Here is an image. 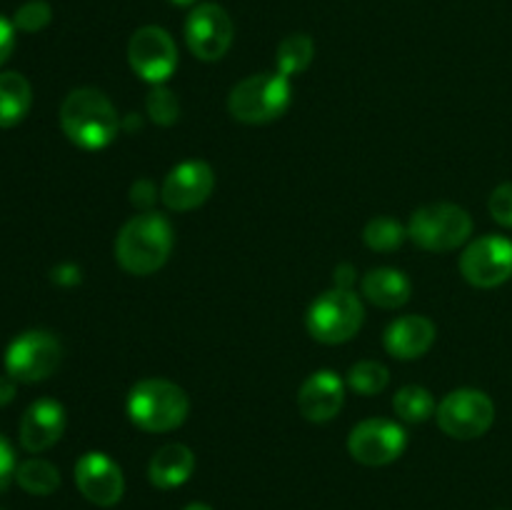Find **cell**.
Returning <instances> with one entry per match:
<instances>
[{
  "instance_id": "obj_1",
  "label": "cell",
  "mask_w": 512,
  "mask_h": 510,
  "mask_svg": "<svg viewBox=\"0 0 512 510\" xmlns=\"http://www.w3.org/2000/svg\"><path fill=\"white\" fill-rule=\"evenodd\" d=\"M60 128L70 143L93 153L108 148L118 138L123 120L103 90L75 88L60 105Z\"/></svg>"
},
{
  "instance_id": "obj_2",
  "label": "cell",
  "mask_w": 512,
  "mask_h": 510,
  "mask_svg": "<svg viewBox=\"0 0 512 510\" xmlns=\"http://www.w3.org/2000/svg\"><path fill=\"white\" fill-rule=\"evenodd\" d=\"M173 245L175 235L170 220L148 210L133 215L120 228L115 238V260L130 275H153L168 263Z\"/></svg>"
},
{
  "instance_id": "obj_3",
  "label": "cell",
  "mask_w": 512,
  "mask_h": 510,
  "mask_svg": "<svg viewBox=\"0 0 512 510\" xmlns=\"http://www.w3.org/2000/svg\"><path fill=\"white\" fill-rule=\"evenodd\" d=\"M128 418L145 433H170L188 420L190 400L178 383L165 378H145L130 388Z\"/></svg>"
},
{
  "instance_id": "obj_4",
  "label": "cell",
  "mask_w": 512,
  "mask_h": 510,
  "mask_svg": "<svg viewBox=\"0 0 512 510\" xmlns=\"http://www.w3.org/2000/svg\"><path fill=\"white\" fill-rule=\"evenodd\" d=\"M293 88L283 73H255L240 80L228 95V110L238 123L265 125L290 108Z\"/></svg>"
},
{
  "instance_id": "obj_5",
  "label": "cell",
  "mask_w": 512,
  "mask_h": 510,
  "mask_svg": "<svg viewBox=\"0 0 512 510\" xmlns=\"http://www.w3.org/2000/svg\"><path fill=\"white\" fill-rule=\"evenodd\" d=\"M473 235V218L455 203H430L415 210L408 223V238L428 253H450Z\"/></svg>"
},
{
  "instance_id": "obj_6",
  "label": "cell",
  "mask_w": 512,
  "mask_h": 510,
  "mask_svg": "<svg viewBox=\"0 0 512 510\" xmlns=\"http://www.w3.org/2000/svg\"><path fill=\"white\" fill-rule=\"evenodd\" d=\"M365 323V305L353 290L330 288L313 300L305 315L308 333L318 343L340 345L358 335Z\"/></svg>"
},
{
  "instance_id": "obj_7",
  "label": "cell",
  "mask_w": 512,
  "mask_h": 510,
  "mask_svg": "<svg viewBox=\"0 0 512 510\" xmlns=\"http://www.w3.org/2000/svg\"><path fill=\"white\" fill-rule=\"evenodd\" d=\"M435 418L448 438L475 440L493 428L495 403L483 390L458 388L440 400Z\"/></svg>"
},
{
  "instance_id": "obj_8",
  "label": "cell",
  "mask_w": 512,
  "mask_h": 510,
  "mask_svg": "<svg viewBox=\"0 0 512 510\" xmlns=\"http://www.w3.org/2000/svg\"><path fill=\"white\" fill-rule=\"evenodd\" d=\"M63 345L48 330H25L5 348V373L18 383H40L58 370Z\"/></svg>"
},
{
  "instance_id": "obj_9",
  "label": "cell",
  "mask_w": 512,
  "mask_h": 510,
  "mask_svg": "<svg viewBox=\"0 0 512 510\" xmlns=\"http://www.w3.org/2000/svg\"><path fill=\"white\" fill-rule=\"evenodd\" d=\"M128 63L145 83L165 85L178 68V45L165 28L143 25L128 43Z\"/></svg>"
},
{
  "instance_id": "obj_10",
  "label": "cell",
  "mask_w": 512,
  "mask_h": 510,
  "mask_svg": "<svg viewBox=\"0 0 512 510\" xmlns=\"http://www.w3.org/2000/svg\"><path fill=\"white\" fill-rule=\"evenodd\" d=\"M405 448H408V433L403 425L388 418L363 420L348 435V453L368 468L395 463Z\"/></svg>"
},
{
  "instance_id": "obj_11",
  "label": "cell",
  "mask_w": 512,
  "mask_h": 510,
  "mask_svg": "<svg viewBox=\"0 0 512 510\" xmlns=\"http://www.w3.org/2000/svg\"><path fill=\"white\" fill-rule=\"evenodd\" d=\"M460 273L475 288H498L512 278V240L503 235H483L465 245Z\"/></svg>"
},
{
  "instance_id": "obj_12",
  "label": "cell",
  "mask_w": 512,
  "mask_h": 510,
  "mask_svg": "<svg viewBox=\"0 0 512 510\" xmlns=\"http://www.w3.org/2000/svg\"><path fill=\"white\" fill-rule=\"evenodd\" d=\"M233 20L228 10L218 3H200L190 10L185 20V43L198 60L215 63L225 58L233 45Z\"/></svg>"
},
{
  "instance_id": "obj_13",
  "label": "cell",
  "mask_w": 512,
  "mask_h": 510,
  "mask_svg": "<svg viewBox=\"0 0 512 510\" xmlns=\"http://www.w3.org/2000/svg\"><path fill=\"white\" fill-rule=\"evenodd\" d=\"M215 173L205 160H183L163 180L160 200L175 213L200 208L213 195Z\"/></svg>"
},
{
  "instance_id": "obj_14",
  "label": "cell",
  "mask_w": 512,
  "mask_h": 510,
  "mask_svg": "<svg viewBox=\"0 0 512 510\" xmlns=\"http://www.w3.org/2000/svg\"><path fill=\"white\" fill-rule=\"evenodd\" d=\"M75 485L80 495L98 508H113L125 493V478L120 465L110 455L90 450L75 463Z\"/></svg>"
},
{
  "instance_id": "obj_15",
  "label": "cell",
  "mask_w": 512,
  "mask_h": 510,
  "mask_svg": "<svg viewBox=\"0 0 512 510\" xmlns=\"http://www.w3.org/2000/svg\"><path fill=\"white\" fill-rule=\"evenodd\" d=\"M345 383L333 370H315L298 390V410L310 423H328L343 410Z\"/></svg>"
},
{
  "instance_id": "obj_16",
  "label": "cell",
  "mask_w": 512,
  "mask_h": 510,
  "mask_svg": "<svg viewBox=\"0 0 512 510\" xmlns=\"http://www.w3.org/2000/svg\"><path fill=\"white\" fill-rule=\"evenodd\" d=\"M65 433V408L53 398H40L30 405L20 420V445L28 453L53 448Z\"/></svg>"
},
{
  "instance_id": "obj_17",
  "label": "cell",
  "mask_w": 512,
  "mask_h": 510,
  "mask_svg": "<svg viewBox=\"0 0 512 510\" xmlns=\"http://www.w3.org/2000/svg\"><path fill=\"white\" fill-rule=\"evenodd\" d=\"M438 338V328L425 315H403L393 320L383 335L385 350L398 360H415L423 358L433 348Z\"/></svg>"
},
{
  "instance_id": "obj_18",
  "label": "cell",
  "mask_w": 512,
  "mask_h": 510,
  "mask_svg": "<svg viewBox=\"0 0 512 510\" xmlns=\"http://www.w3.org/2000/svg\"><path fill=\"white\" fill-rule=\"evenodd\" d=\"M195 470V455L188 445L168 443L155 450L148 465V478L155 488L173 490L190 480Z\"/></svg>"
},
{
  "instance_id": "obj_19",
  "label": "cell",
  "mask_w": 512,
  "mask_h": 510,
  "mask_svg": "<svg viewBox=\"0 0 512 510\" xmlns=\"http://www.w3.org/2000/svg\"><path fill=\"white\" fill-rule=\"evenodd\" d=\"M365 300L383 310H398L413 295V283L408 275L398 268H373L360 280Z\"/></svg>"
},
{
  "instance_id": "obj_20",
  "label": "cell",
  "mask_w": 512,
  "mask_h": 510,
  "mask_svg": "<svg viewBox=\"0 0 512 510\" xmlns=\"http://www.w3.org/2000/svg\"><path fill=\"white\" fill-rule=\"evenodd\" d=\"M33 105V88L28 78L15 70L0 73V128H13L28 115Z\"/></svg>"
},
{
  "instance_id": "obj_21",
  "label": "cell",
  "mask_w": 512,
  "mask_h": 510,
  "mask_svg": "<svg viewBox=\"0 0 512 510\" xmlns=\"http://www.w3.org/2000/svg\"><path fill=\"white\" fill-rule=\"evenodd\" d=\"M315 58V43L310 35L305 33H293L288 38L280 40L278 53H275V65H278V73H283L285 78H295V75L305 73L310 68Z\"/></svg>"
},
{
  "instance_id": "obj_22",
  "label": "cell",
  "mask_w": 512,
  "mask_h": 510,
  "mask_svg": "<svg viewBox=\"0 0 512 510\" xmlns=\"http://www.w3.org/2000/svg\"><path fill=\"white\" fill-rule=\"evenodd\" d=\"M15 480L30 495H50L60 488V470L43 458H28L15 468Z\"/></svg>"
},
{
  "instance_id": "obj_23",
  "label": "cell",
  "mask_w": 512,
  "mask_h": 510,
  "mask_svg": "<svg viewBox=\"0 0 512 510\" xmlns=\"http://www.w3.org/2000/svg\"><path fill=\"white\" fill-rule=\"evenodd\" d=\"M393 410L400 420L405 423H425L435 415L438 403H435L433 393L423 385H405L395 393Z\"/></svg>"
},
{
  "instance_id": "obj_24",
  "label": "cell",
  "mask_w": 512,
  "mask_h": 510,
  "mask_svg": "<svg viewBox=\"0 0 512 510\" xmlns=\"http://www.w3.org/2000/svg\"><path fill=\"white\" fill-rule=\"evenodd\" d=\"M363 240L375 253H393L408 240V225L388 215H375L363 228Z\"/></svg>"
},
{
  "instance_id": "obj_25",
  "label": "cell",
  "mask_w": 512,
  "mask_h": 510,
  "mask_svg": "<svg viewBox=\"0 0 512 510\" xmlns=\"http://www.w3.org/2000/svg\"><path fill=\"white\" fill-rule=\"evenodd\" d=\"M388 383L390 370L383 363H378V360H360V363H355L348 370V380H345L350 390H355L358 395H368V398L383 393Z\"/></svg>"
},
{
  "instance_id": "obj_26",
  "label": "cell",
  "mask_w": 512,
  "mask_h": 510,
  "mask_svg": "<svg viewBox=\"0 0 512 510\" xmlns=\"http://www.w3.org/2000/svg\"><path fill=\"white\" fill-rule=\"evenodd\" d=\"M145 110H148L150 120L160 128H170L180 120V100L168 85H153L145 98Z\"/></svg>"
},
{
  "instance_id": "obj_27",
  "label": "cell",
  "mask_w": 512,
  "mask_h": 510,
  "mask_svg": "<svg viewBox=\"0 0 512 510\" xmlns=\"http://www.w3.org/2000/svg\"><path fill=\"white\" fill-rule=\"evenodd\" d=\"M50 20H53V8L45 0H28L13 15L15 30H23V33H40L48 28Z\"/></svg>"
},
{
  "instance_id": "obj_28",
  "label": "cell",
  "mask_w": 512,
  "mask_h": 510,
  "mask_svg": "<svg viewBox=\"0 0 512 510\" xmlns=\"http://www.w3.org/2000/svg\"><path fill=\"white\" fill-rule=\"evenodd\" d=\"M488 210L495 223L512 228V183H503L490 193Z\"/></svg>"
},
{
  "instance_id": "obj_29",
  "label": "cell",
  "mask_w": 512,
  "mask_h": 510,
  "mask_svg": "<svg viewBox=\"0 0 512 510\" xmlns=\"http://www.w3.org/2000/svg\"><path fill=\"white\" fill-rule=\"evenodd\" d=\"M15 450L13 445L8 443L5 435H0V493L10 485V480L15 478Z\"/></svg>"
},
{
  "instance_id": "obj_30",
  "label": "cell",
  "mask_w": 512,
  "mask_h": 510,
  "mask_svg": "<svg viewBox=\"0 0 512 510\" xmlns=\"http://www.w3.org/2000/svg\"><path fill=\"white\" fill-rule=\"evenodd\" d=\"M155 195H158V190H155V185L145 178L135 180L133 188H130V200H133L135 208H140L143 213H148L150 205L155 203Z\"/></svg>"
},
{
  "instance_id": "obj_31",
  "label": "cell",
  "mask_w": 512,
  "mask_h": 510,
  "mask_svg": "<svg viewBox=\"0 0 512 510\" xmlns=\"http://www.w3.org/2000/svg\"><path fill=\"white\" fill-rule=\"evenodd\" d=\"M15 48V25L5 15H0V65L13 55Z\"/></svg>"
},
{
  "instance_id": "obj_32",
  "label": "cell",
  "mask_w": 512,
  "mask_h": 510,
  "mask_svg": "<svg viewBox=\"0 0 512 510\" xmlns=\"http://www.w3.org/2000/svg\"><path fill=\"white\" fill-rule=\"evenodd\" d=\"M333 280H335V288H340V290H353V285H355V268L350 263H340L338 268H335V273H333Z\"/></svg>"
},
{
  "instance_id": "obj_33",
  "label": "cell",
  "mask_w": 512,
  "mask_h": 510,
  "mask_svg": "<svg viewBox=\"0 0 512 510\" xmlns=\"http://www.w3.org/2000/svg\"><path fill=\"white\" fill-rule=\"evenodd\" d=\"M15 393H18V380L10 378L8 373L0 375V408L8 403H13Z\"/></svg>"
},
{
  "instance_id": "obj_34",
  "label": "cell",
  "mask_w": 512,
  "mask_h": 510,
  "mask_svg": "<svg viewBox=\"0 0 512 510\" xmlns=\"http://www.w3.org/2000/svg\"><path fill=\"white\" fill-rule=\"evenodd\" d=\"M168 3L175 5V8H190V5L195 8V3H198V0H168Z\"/></svg>"
},
{
  "instance_id": "obj_35",
  "label": "cell",
  "mask_w": 512,
  "mask_h": 510,
  "mask_svg": "<svg viewBox=\"0 0 512 510\" xmlns=\"http://www.w3.org/2000/svg\"><path fill=\"white\" fill-rule=\"evenodd\" d=\"M183 510H213V508H208L205 503H190V505H185Z\"/></svg>"
}]
</instances>
